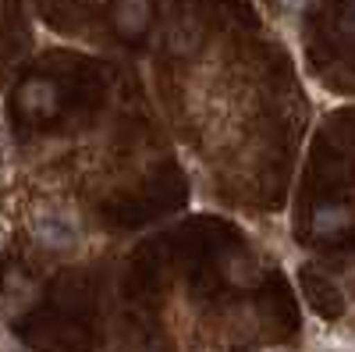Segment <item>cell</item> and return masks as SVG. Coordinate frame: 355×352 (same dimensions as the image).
I'll use <instances>...</instances> for the list:
<instances>
[{
    "instance_id": "1",
    "label": "cell",
    "mask_w": 355,
    "mask_h": 352,
    "mask_svg": "<svg viewBox=\"0 0 355 352\" xmlns=\"http://www.w3.org/2000/svg\"><path fill=\"white\" fill-rule=\"evenodd\" d=\"M18 110L25 117H33V121H43V117H53L61 110V93H57V85L50 78H28L21 82L18 90Z\"/></svg>"
},
{
    "instance_id": "3",
    "label": "cell",
    "mask_w": 355,
    "mask_h": 352,
    "mask_svg": "<svg viewBox=\"0 0 355 352\" xmlns=\"http://www.w3.org/2000/svg\"><path fill=\"white\" fill-rule=\"evenodd\" d=\"M352 228V210L341 203H323L313 210V235L316 239H341Z\"/></svg>"
},
{
    "instance_id": "2",
    "label": "cell",
    "mask_w": 355,
    "mask_h": 352,
    "mask_svg": "<svg viewBox=\"0 0 355 352\" xmlns=\"http://www.w3.org/2000/svg\"><path fill=\"white\" fill-rule=\"evenodd\" d=\"M110 18L121 40H142L153 25V0H114Z\"/></svg>"
},
{
    "instance_id": "6",
    "label": "cell",
    "mask_w": 355,
    "mask_h": 352,
    "mask_svg": "<svg viewBox=\"0 0 355 352\" xmlns=\"http://www.w3.org/2000/svg\"><path fill=\"white\" fill-rule=\"evenodd\" d=\"M284 4H288V8H299V4H306V0H284Z\"/></svg>"
},
{
    "instance_id": "5",
    "label": "cell",
    "mask_w": 355,
    "mask_h": 352,
    "mask_svg": "<svg viewBox=\"0 0 355 352\" xmlns=\"http://www.w3.org/2000/svg\"><path fill=\"white\" fill-rule=\"evenodd\" d=\"M338 25H341V33H345V36H355V0H345V4H341Z\"/></svg>"
},
{
    "instance_id": "4",
    "label": "cell",
    "mask_w": 355,
    "mask_h": 352,
    "mask_svg": "<svg viewBox=\"0 0 355 352\" xmlns=\"http://www.w3.org/2000/svg\"><path fill=\"white\" fill-rule=\"evenodd\" d=\"M224 278H227L231 285H256L259 267H256L252 260H245V256H231L227 267H224Z\"/></svg>"
}]
</instances>
